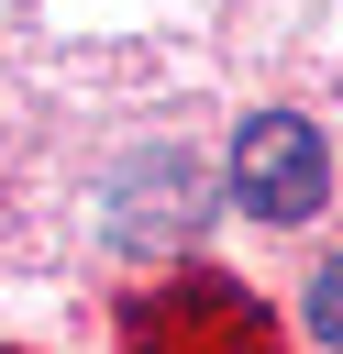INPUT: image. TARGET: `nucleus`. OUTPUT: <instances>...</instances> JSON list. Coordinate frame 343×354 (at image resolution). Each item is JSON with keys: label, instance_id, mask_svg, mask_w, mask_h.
<instances>
[{"label": "nucleus", "instance_id": "7ed1b4c3", "mask_svg": "<svg viewBox=\"0 0 343 354\" xmlns=\"http://www.w3.org/2000/svg\"><path fill=\"white\" fill-rule=\"evenodd\" d=\"M199 232V177H188V155H133L122 177H111V243L122 254H177Z\"/></svg>", "mask_w": 343, "mask_h": 354}, {"label": "nucleus", "instance_id": "f257e3e1", "mask_svg": "<svg viewBox=\"0 0 343 354\" xmlns=\"http://www.w3.org/2000/svg\"><path fill=\"white\" fill-rule=\"evenodd\" d=\"M122 354H277V310L232 277H166L122 310Z\"/></svg>", "mask_w": 343, "mask_h": 354}, {"label": "nucleus", "instance_id": "f03ea898", "mask_svg": "<svg viewBox=\"0 0 343 354\" xmlns=\"http://www.w3.org/2000/svg\"><path fill=\"white\" fill-rule=\"evenodd\" d=\"M254 221H310L332 199V144L299 122V111H243L232 133V177H221Z\"/></svg>", "mask_w": 343, "mask_h": 354}, {"label": "nucleus", "instance_id": "20e7f679", "mask_svg": "<svg viewBox=\"0 0 343 354\" xmlns=\"http://www.w3.org/2000/svg\"><path fill=\"white\" fill-rule=\"evenodd\" d=\"M310 332H321V343H343V254L310 277Z\"/></svg>", "mask_w": 343, "mask_h": 354}]
</instances>
